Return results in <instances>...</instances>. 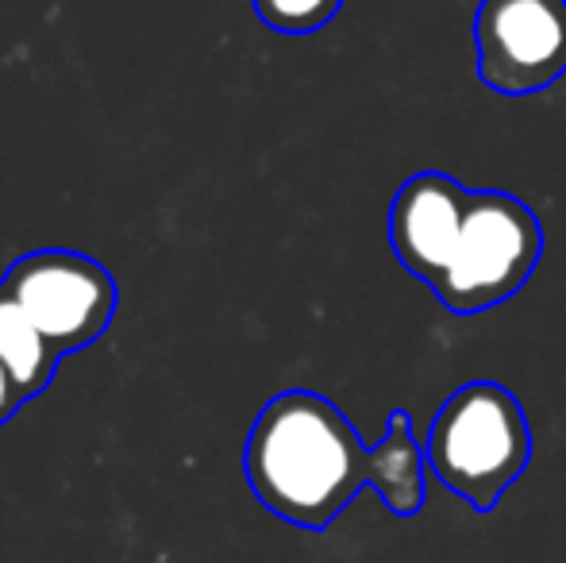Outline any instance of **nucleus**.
<instances>
[{
  "mask_svg": "<svg viewBox=\"0 0 566 563\" xmlns=\"http://www.w3.org/2000/svg\"><path fill=\"white\" fill-rule=\"evenodd\" d=\"M470 201H474V194H467L451 174L440 170L412 174L394 197L389 243H394L405 271L417 274L432 290L443 282L454 243H459L462 225H467Z\"/></svg>",
  "mask_w": 566,
  "mask_h": 563,
  "instance_id": "obj_6",
  "label": "nucleus"
},
{
  "mask_svg": "<svg viewBox=\"0 0 566 563\" xmlns=\"http://www.w3.org/2000/svg\"><path fill=\"white\" fill-rule=\"evenodd\" d=\"M343 0H254V12L266 28L282 35H308L332 23Z\"/></svg>",
  "mask_w": 566,
  "mask_h": 563,
  "instance_id": "obj_9",
  "label": "nucleus"
},
{
  "mask_svg": "<svg viewBox=\"0 0 566 563\" xmlns=\"http://www.w3.org/2000/svg\"><path fill=\"white\" fill-rule=\"evenodd\" d=\"M424 471L428 456L412 436V417L394 409L386 436L370 448V487L397 518H417L424 505Z\"/></svg>",
  "mask_w": 566,
  "mask_h": 563,
  "instance_id": "obj_7",
  "label": "nucleus"
},
{
  "mask_svg": "<svg viewBox=\"0 0 566 563\" xmlns=\"http://www.w3.org/2000/svg\"><path fill=\"white\" fill-rule=\"evenodd\" d=\"M0 285L20 301L59 355L97 344L119 301L113 274L77 251H31L8 267Z\"/></svg>",
  "mask_w": 566,
  "mask_h": 563,
  "instance_id": "obj_4",
  "label": "nucleus"
},
{
  "mask_svg": "<svg viewBox=\"0 0 566 563\" xmlns=\"http://www.w3.org/2000/svg\"><path fill=\"white\" fill-rule=\"evenodd\" d=\"M254 498L297 529H328L370 487V448L355 425L313 390H285L262 406L243 448Z\"/></svg>",
  "mask_w": 566,
  "mask_h": 563,
  "instance_id": "obj_1",
  "label": "nucleus"
},
{
  "mask_svg": "<svg viewBox=\"0 0 566 563\" xmlns=\"http://www.w3.org/2000/svg\"><path fill=\"white\" fill-rule=\"evenodd\" d=\"M539 251L544 232L528 205L509 194H474L436 293L451 313H485L528 282Z\"/></svg>",
  "mask_w": 566,
  "mask_h": 563,
  "instance_id": "obj_3",
  "label": "nucleus"
},
{
  "mask_svg": "<svg viewBox=\"0 0 566 563\" xmlns=\"http://www.w3.org/2000/svg\"><path fill=\"white\" fill-rule=\"evenodd\" d=\"M478 77L524 97L566 74V0H482L474 20Z\"/></svg>",
  "mask_w": 566,
  "mask_h": 563,
  "instance_id": "obj_5",
  "label": "nucleus"
},
{
  "mask_svg": "<svg viewBox=\"0 0 566 563\" xmlns=\"http://www.w3.org/2000/svg\"><path fill=\"white\" fill-rule=\"evenodd\" d=\"M59 347L43 336L35 321L23 313V305L0 285V363L12 375L15 390L23 402L39 398L51 386L54 371H59Z\"/></svg>",
  "mask_w": 566,
  "mask_h": 563,
  "instance_id": "obj_8",
  "label": "nucleus"
},
{
  "mask_svg": "<svg viewBox=\"0 0 566 563\" xmlns=\"http://www.w3.org/2000/svg\"><path fill=\"white\" fill-rule=\"evenodd\" d=\"M20 406H23V394L15 390L12 375H8V371H4V363H0V425H4L8 417H12Z\"/></svg>",
  "mask_w": 566,
  "mask_h": 563,
  "instance_id": "obj_10",
  "label": "nucleus"
},
{
  "mask_svg": "<svg viewBox=\"0 0 566 563\" xmlns=\"http://www.w3.org/2000/svg\"><path fill=\"white\" fill-rule=\"evenodd\" d=\"M428 471L490 513L532 459V428L521 402L497 383H470L454 390L436 414L424 440Z\"/></svg>",
  "mask_w": 566,
  "mask_h": 563,
  "instance_id": "obj_2",
  "label": "nucleus"
}]
</instances>
